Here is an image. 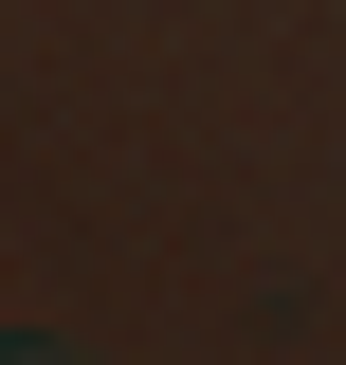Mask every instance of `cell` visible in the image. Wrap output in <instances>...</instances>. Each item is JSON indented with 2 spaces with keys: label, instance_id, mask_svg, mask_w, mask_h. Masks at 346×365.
Here are the masks:
<instances>
[{
  "label": "cell",
  "instance_id": "obj_1",
  "mask_svg": "<svg viewBox=\"0 0 346 365\" xmlns=\"http://www.w3.org/2000/svg\"><path fill=\"white\" fill-rule=\"evenodd\" d=\"M0 365H37V347H0Z\"/></svg>",
  "mask_w": 346,
  "mask_h": 365
}]
</instances>
